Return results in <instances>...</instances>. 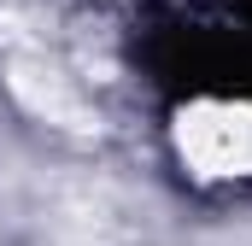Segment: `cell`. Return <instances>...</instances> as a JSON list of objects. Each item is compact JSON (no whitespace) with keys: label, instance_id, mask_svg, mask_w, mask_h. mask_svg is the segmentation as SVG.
<instances>
[{"label":"cell","instance_id":"1","mask_svg":"<svg viewBox=\"0 0 252 246\" xmlns=\"http://www.w3.org/2000/svg\"><path fill=\"white\" fill-rule=\"evenodd\" d=\"M176 153L199 176H252V112L205 100L176 118Z\"/></svg>","mask_w":252,"mask_h":246},{"label":"cell","instance_id":"2","mask_svg":"<svg viewBox=\"0 0 252 246\" xmlns=\"http://www.w3.org/2000/svg\"><path fill=\"white\" fill-rule=\"evenodd\" d=\"M6 88H12V100L30 112V118L53 123V129H70V135H94L100 118H94V106L70 88V76H59L47 59H35V53H18V59L6 64Z\"/></svg>","mask_w":252,"mask_h":246}]
</instances>
